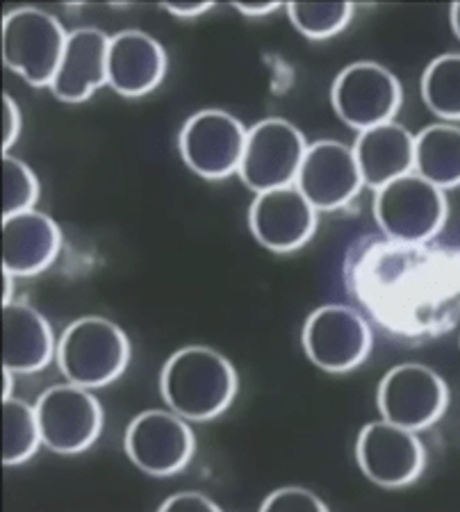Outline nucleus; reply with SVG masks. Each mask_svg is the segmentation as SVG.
<instances>
[{
    "mask_svg": "<svg viewBox=\"0 0 460 512\" xmlns=\"http://www.w3.org/2000/svg\"><path fill=\"white\" fill-rule=\"evenodd\" d=\"M160 392L176 415L187 421H210L233 403L237 374L210 346H185L164 362Z\"/></svg>",
    "mask_w": 460,
    "mask_h": 512,
    "instance_id": "1",
    "label": "nucleus"
},
{
    "mask_svg": "<svg viewBox=\"0 0 460 512\" xmlns=\"http://www.w3.org/2000/svg\"><path fill=\"white\" fill-rule=\"evenodd\" d=\"M55 358L67 383L96 390L117 381L128 367L130 342L110 319L82 317L62 333Z\"/></svg>",
    "mask_w": 460,
    "mask_h": 512,
    "instance_id": "2",
    "label": "nucleus"
},
{
    "mask_svg": "<svg viewBox=\"0 0 460 512\" xmlns=\"http://www.w3.org/2000/svg\"><path fill=\"white\" fill-rule=\"evenodd\" d=\"M67 37L53 14L37 7H19L5 16L0 28L3 64L32 87H51Z\"/></svg>",
    "mask_w": 460,
    "mask_h": 512,
    "instance_id": "3",
    "label": "nucleus"
},
{
    "mask_svg": "<svg viewBox=\"0 0 460 512\" xmlns=\"http://www.w3.org/2000/svg\"><path fill=\"white\" fill-rule=\"evenodd\" d=\"M374 219L390 239L420 244L435 237L447 221V198L440 187L417 173H406L376 192Z\"/></svg>",
    "mask_w": 460,
    "mask_h": 512,
    "instance_id": "4",
    "label": "nucleus"
},
{
    "mask_svg": "<svg viewBox=\"0 0 460 512\" xmlns=\"http://www.w3.org/2000/svg\"><path fill=\"white\" fill-rule=\"evenodd\" d=\"M41 444L62 456H76L92 447L103 431V408L80 385H53L35 403Z\"/></svg>",
    "mask_w": 460,
    "mask_h": 512,
    "instance_id": "5",
    "label": "nucleus"
},
{
    "mask_svg": "<svg viewBox=\"0 0 460 512\" xmlns=\"http://www.w3.org/2000/svg\"><path fill=\"white\" fill-rule=\"evenodd\" d=\"M308 151L301 130L285 119H265L246 132L242 183L256 194L297 183L303 155Z\"/></svg>",
    "mask_w": 460,
    "mask_h": 512,
    "instance_id": "6",
    "label": "nucleus"
},
{
    "mask_svg": "<svg viewBox=\"0 0 460 512\" xmlns=\"http://www.w3.org/2000/svg\"><path fill=\"white\" fill-rule=\"evenodd\" d=\"M301 340L312 365L328 374L356 369L372 351V330L347 305L317 308L303 324Z\"/></svg>",
    "mask_w": 460,
    "mask_h": 512,
    "instance_id": "7",
    "label": "nucleus"
},
{
    "mask_svg": "<svg viewBox=\"0 0 460 512\" xmlns=\"http://www.w3.org/2000/svg\"><path fill=\"white\" fill-rule=\"evenodd\" d=\"M242 121L224 110H201L185 121L178 137L180 158L194 173L221 180L240 171L246 146Z\"/></svg>",
    "mask_w": 460,
    "mask_h": 512,
    "instance_id": "8",
    "label": "nucleus"
},
{
    "mask_svg": "<svg viewBox=\"0 0 460 512\" xmlns=\"http://www.w3.org/2000/svg\"><path fill=\"white\" fill-rule=\"evenodd\" d=\"M376 401L385 421L417 433L445 415L449 392L442 376L431 367L406 362L383 376Z\"/></svg>",
    "mask_w": 460,
    "mask_h": 512,
    "instance_id": "9",
    "label": "nucleus"
},
{
    "mask_svg": "<svg viewBox=\"0 0 460 512\" xmlns=\"http://www.w3.org/2000/svg\"><path fill=\"white\" fill-rule=\"evenodd\" d=\"M331 101L347 126L363 132L392 121L401 105V85L385 66L356 62L335 78Z\"/></svg>",
    "mask_w": 460,
    "mask_h": 512,
    "instance_id": "10",
    "label": "nucleus"
},
{
    "mask_svg": "<svg viewBox=\"0 0 460 512\" xmlns=\"http://www.w3.org/2000/svg\"><path fill=\"white\" fill-rule=\"evenodd\" d=\"M123 447L137 469L162 478L180 472L192 460L194 433L174 410H146L130 421Z\"/></svg>",
    "mask_w": 460,
    "mask_h": 512,
    "instance_id": "11",
    "label": "nucleus"
},
{
    "mask_svg": "<svg viewBox=\"0 0 460 512\" xmlns=\"http://www.w3.org/2000/svg\"><path fill=\"white\" fill-rule=\"evenodd\" d=\"M356 460L360 472L381 487H406L424 469L426 451L415 431L392 421H374L358 433Z\"/></svg>",
    "mask_w": 460,
    "mask_h": 512,
    "instance_id": "12",
    "label": "nucleus"
},
{
    "mask_svg": "<svg viewBox=\"0 0 460 512\" xmlns=\"http://www.w3.org/2000/svg\"><path fill=\"white\" fill-rule=\"evenodd\" d=\"M294 185L308 198L312 208L331 212L351 203L365 183L353 148L333 139H322L308 146Z\"/></svg>",
    "mask_w": 460,
    "mask_h": 512,
    "instance_id": "13",
    "label": "nucleus"
},
{
    "mask_svg": "<svg viewBox=\"0 0 460 512\" xmlns=\"http://www.w3.org/2000/svg\"><path fill=\"white\" fill-rule=\"evenodd\" d=\"M249 228L258 244L274 253H292L317 230V210L297 185L278 187L253 198Z\"/></svg>",
    "mask_w": 460,
    "mask_h": 512,
    "instance_id": "14",
    "label": "nucleus"
},
{
    "mask_svg": "<svg viewBox=\"0 0 460 512\" xmlns=\"http://www.w3.org/2000/svg\"><path fill=\"white\" fill-rule=\"evenodd\" d=\"M167 73V53L142 30H123L110 37L108 85L119 96L151 94Z\"/></svg>",
    "mask_w": 460,
    "mask_h": 512,
    "instance_id": "15",
    "label": "nucleus"
},
{
    "mask_svg": "<svg viewBox=\"0 0 460 512\" xmlns=\"http://www.w3.org/2000/svg\"><path fill=\"white\" fill-rule=\"evenodd\" d=\"M62 249V233L44 212L26 210L3 219V271L37 276L51 267Z\"/></svg>",
    "mask_w": 460,
    "mask_h": 512,
    "instance_id": "16",
    "label": "nucleus"
},
{
    "mask_svg": "<svg viewBox=\"0 0 460 512\" xmlns=\"http://www.w3.org/2000/svg\"><path fill=\"white\" fill-rule=\"evenodd\" d=\"M110 37L96 28L69 32L51 92L64 103H82L108 85Z\"/></svg>",
    "mask_w": 460,
    "mask_h": 512,
    "instance_id": "17",
    "label": "nucleus"
},
{
    "mask_svg": "<svg viewBox=\"0 0 460 512\" xmlns=\"http://www.w3.org/2000/svg\"><path fill=\"white\" fill-rule=\"evenodd\" d=\"M363 183L379 192L415 169V137L401 123H381L363 130L353 144Z\"/></svg>",
    "mask_w": 460,
    "mask_h": 512,
    "instance_id": "18",
    "label": "nucleus"
},
{
    "mask_svg": "<svg viewBox=\"0 0 460 512\" xmlns=\"http://www.w3.org/2000/svg\"><path fill=\"white\" fill-rule=\"evenodd\" d=\"M57 351L53 330L41 312L26 303L3 305V367L14 374H35Z\"/></svg>",
    "mask_w": 460,
    "mask_h": 512,
    "instance_id": "19",
    "label": "nucleus"
},
{
    "mask_svg": "<svg viewBox=\"0 0 460 512\" xmlns=\"http://www.w3.org/2000/svg\"><path fill=\"white\" fill-rule=\"evenodd\" d=\"M415 173L431 185L454 189L460 185V128L435 123L415 137Z\"/></svg>",
    "mask_w": 460,
    "mask_h": 512,
    "instance_id": "20",
    "label": "nucleus"
},
{
    "mask_svg": "<svg viewBox=\"0 0 460 512\" xmlns=\"http://www.w3.org/2000/svg\"><path fill=\"white\" fill-rule=\"evenodd\" d=\"M422 101L435 117L460 121V53L440 55L426 66Z\"/></svg>",
    "mask_w": 460,
    "mask_h": 512,
    "instance_id": "21",
    "label": "nucleus"
},
{
    "mask_svg": "<svg viewBox=\"0 0 460 512\" xmlns=\"http://www.w3.org/2000/svg\"><path fill=\"white\" fill-rule=\"evenodd\" d=\"M41 444L35 406L19 399H3V465H21Z\"/></svg>",
    "mask_w": 460,
    "mask_h": 512,
    "instance_id": "22",
    "label": "nucleus"
},
{
    "mask_svg": "<svg viewBox=\"0 0 460 512\" xmlns=\"http://www.w3.org/2000/svg\"><path fill=\"white\" fill-rule=\"evenodd\" d=\"M292 26L308 39H328L338 35L349 26L353 16V5L347 0H335V3H287Z\"/></svg>",
    "mask_w": 460,
    "mask_h": 512,
    "instance_id": "23",
    "label": "nucleus"
},
{
    "mask_svg": "<svg viewBox=\"0 0 460 512\" xmlns=\"http://www.w3.org/2000/svg\"><path fill=\"white\" fill-rule=\"evenodd\" d=\"M0 167H3V219L35 208L39 183L28 164L12 155H3Z\"/></svg>",
    "mask_w": 460,
    "mask_h": 512,
    "instance_id": "24",
    "label": "nucleus"
},
{
    "mask_svg": "<svg viewBox=\"0 0 460 512\" xmlns=\"http://www.w3.org/2000/svg\"><path fill=\"white\" fill-rule=\"evenodd\" d=\"M262 512H328L326 503L306 487H281L260 506Z\"/></svg>",
    "mask_w": 460,
    "mask_h": 512,
    "instance_id": "25",
    "label": "nucleus"
},
{
    "mask_svg": "<svg viewBox=\"0 0 460 512\" xmlns=\"http://www.w3.org/2000/svg\"><path fill=\"white\" fill-rule=\"evenodd\" d=\"M162 512L169 510H187V512H217L219 506L210 497H205L201 492H178L174 497H169L160 506Z\"/></svg>",
    "mask_w": 460,
    "mask_h": 512,
    "instance_id": "26",
    "label": "nucleus"
},
{
    "mask_svg": "<svg viewBox=\"0 0 460 512\" xmlns=\"http://www.w3.org/2000/svg\"><path fill=\"white\" fill-rule=\"evenodd\" d=\"M21 132V112L12 96L3 94V155L14 146L16 137Z\"/></svg>",
    "mask_w": 460,
    "mask_h": 512,
    "instance_id": "27",
    "label": "nucleus"
},
{
    "mask_svg": "<svg viewBox=\"0 0 460 512\" xmlns=\"http://www.w3.org/2000/svg\"><path fill=\"white\" fill-rule=\"evenodd\" d=\"M215 3H203V0H196V3H162V10H167L171 16H178V19H194V16H201L210 12Z\"/></svg>",
    "mask_w": 460,
    "mask_h": 512,
    "instance_id": "28",
    "label": "nucleus"
},
{
    "mask_svg": "<svg viewBox=\"0 0 460 512\" xmlns=\"http://www.w3.org/2000/svg\"><path fill=\"white\" fill-rule=\"evenodd\" d=\"M233 7L237 12H242L244 16H251V19H256V16H267L271 12H276L281 3H274V0H267V3H233Z\"/></svg>",
    "mask_w": 460,
    "mask_h": 512,
    "instance_id": "29",
    "label": "nucleus"
},
{
    "mask_svg": "<svg viewBox=\"0 0 460 512\" xmlns=\"http://www.w3.org/2000/svg\"><path fill=\"white\" fill-rule=\"evenodd\" d=\"M16 276H12V274H7V271H3V305L5 303H12V289H14V285H12V280H14Z\"/></svg>",
    "mask_w": 460,
    "mask_h": 512,
    "instance_id": "30",
    "label": "nucleus"
},
{
    "mask_svg": "<svg viewBox=\"0 0 460 512\" xmlns=\"http://www.w3.org/2000/svg\"><path fill=\"white\" fill-rule=\"evenodd\" d=\"M449 16H451V28H454L456 37L460 39V3H454V5H451Z\"/></svg>",
    "mask_w": 460,
    "mask_h": 512,
    "instance_id": "31",
    "label": "nucleus"
},
{
    "mask_svg": "<svg viewBox=\"0 0 460 512\" xmlns=\"http://www.w3.org/2000/svg\"><path fill=\"white\" fill-rule=\"evenodd\" d=\"M12 376H14V371L3 367V399H10V392H12Z\"/></svg>",
    "mask_w": 460,
    "mask_h": 512,
    "instance_id": "32",
    "label": "nucleus"
}]
</instances>
